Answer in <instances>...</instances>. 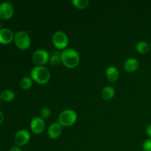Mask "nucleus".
I'll return each instance as SVG.
<instances>
[{"label": "nucleus", "instance_id": "4be33fe9", "mask_svg": "<svg viewBox=\"0 0 151 151\" xmlns=\"http://www.w3.org/2000/svg\"><path fill=\"white\" fill-rule=\"evenodd\" d=\"M146 134L151 139V124L147 125V128H146Z\"/></svg>", "mask_w": 151, "mask_h": 151}, {"label": "nucleus", "instance_id": "6ab92c4d", "mask_svg": "<svg viewBox=\"0 0 151 151\" xmlns=\"http://www.w3.org/2000/svg\"><path fill=\"white\" fill-rule=\"evenodd\" d=\"M72 3L74 7L78 9H85L89 4L88 0H73Z\"/></svg>", "mask_w": 151, "mask_h": 151}, {"label": "nucleus", "instance_id": "423d86ee", "mask_svg": "<svg viewBox=\"0 0 151 151\" xmlns=\"http://www.w3.org/2000/svg\"><path fill=\"white\" fill-rule=\"evenodd\" d=\"M50 55L44 50H38L32 55V61L37 66H44L50 60Z\"/></svg>", "mask_w": 151, "mask_h": 151}, {"label": "nucleus", "instance_id": "a878e982", "mask_svg": "<svg viewBox=\"0 0 151 151\" xmlns=\"http://www.w3.org/2000/svg\"><path fill=\"white\" fill-rule=\"evenodd\" d=\"M1 94H0V100H1Z\"/></svg>", "mask_w": 151, "mask_h": 151}, {"label": "nucleus", "instance_id": "dca6fc26", "mask_svg": "<svg viewBox=\"0 0 151 151\" xmlns=\"http://www.w3.org/2000/svg\"><path fill=\"white\" fill-rule=\"evenodd\" d=\"M1 98L6 102H11L16 98V94L11 90H4L1 93Z\"/></svg>", "mask_w": 151, "mask_h": 151}, {"label": "nucleus", "instance_id": "4468645a", "mask_svg": "<svg viewBox=\"0 0 151 151\" xmlns=\"http://www.w3.org/2000/svg\"><path fill=\"white\" fill-rule=\"evenodd\" d=\"M115 95V90L112 86H108L104 87L101 91V97L104 100H109Z\"/></svg>", "mask_w": 151, "mask_h": 151}, {"label": "nucleus", "instance_id": "a211bd4d", "mask_svg": "<svg viewBox=\"0 0 151 151\" xmlns=\"http://www.w3.org/2000/svg\"><path fill=\"white\" fill-rule=\"evenodd\" d=\"M32 86V80L29 77H24L21 80L20 86L24 90H29Z\"/></svg>", "mask_w": 151, "mask_h": 151}, {"label": "nucleus", "instance_id": "b1692460", "mask_svg": "<svg viewBox=\"0 0 151 151\" xmlns=\"http://www.w3.org/2000/svg\"><path fill=\"white\" fill-rule=\"evenodd\" d=\"M3 121H4V114H3L2 112L0 111V125L2 124Z\"/></svg>", "mask_w": 151, "mask_h": 151}, {"label": "nucleus", "instance_id": "0eeeda50", "mask_svg": "<svg viewBox=\"0 0 151 151\" xmlns=\"http://www.w3.org/2000/svg\"><path fill=\"white\" fill-rule=\"evenodd\" d=\"M14 13V7L10 1H4L0 4V17L4 20L11 19Z\"/></svg>", "mask_w": 151, "mask_h": 151}, {"label": "nucleus", "instance_id": "f03ea898", "mask_svg": "<svg viewBox=\"0 0 151 151\" xmlns=\"http://www.w3.org/2000/svg\"><path fill=\"white\" fill-rule=\"evenodd\" d=\"M30 77L38 84L44 85L50 81V72L45 66H35L31 70Z\"/></svg>", "mask_w": 151, "mask_h": 151}, {"label": "nucleus", "instance_id": "f257e3e1", "mask_svg": "<svg viewBox=\"0 0 151 151\" xmlns=\"http://www.w3.org/2000/svg\"><path fill=\"white\" fill-rule=\"evenodd\" d=\"M61 63L69 69H73L78 66L80 63V55L74 49H65L60 52Z\"/></svg>", "mask_w": 151, "mask_h": 151}, {"label": "nucleus", "instance_id": "6e6552de", "mask_svg": "<svg viewBox=\"0 0 151 151\" xmlns=\"http://www.w3.org/2000/svg\"><path fill=\"white\" fill-rule=\"evenodd\" d=\"M30 128L32 133L35 134H41L45 129V122L44 119L40 116H35L32 118L30 122Z\"/></svg>", "mask_w": 151, "mask_h": 151}, {"label": "nucleus", "instance_id": "39448f33", "mask_svg": "<svg viewBox=\"0 0 151 151\" xmlns=\"http://www.w3.org/2000/svg\"><path fill=\"white\" fill-rule=\"evenodd\" d=\"M52 44L58 50H63L69 45V38L67 35L63 31H56L52 38Z\"/></svg>", "mask_w": 151, "mask_h": 151}, {"label": "nucleus", "instance_id": "393cba45", "mask_svg": "<svg viewBox=\"0 0 151 151\" xmlns=\"http://www.w3.org/2000/svg\"><path fill=\"white\" fill-rule=\"evenodd\" d=\"M1 29V22H0V29Z\"/></svg>", "mask_w": 151, "mask_h": 151}, {"label": "nucleus", "instance_id": "7ed1b4c3", "mask_svg": "<svg viewBox=\"0 0 151 151\" xmlns=\"http://www.w3.org/2000/svg\"><path fill=\"white\" fill-rule=\"evenodd\" d=\"M78 119V114L72 109L63 111L58 116V123L62 127H69L73 125Z\"/></svg>", "mask_w": 151, "mask_h": 151}, {"label": "nucleus", "instance_id": "ddd939ff", "mask_svg": "<svg viewBox=\"0 0 151 151\" xmlns=\"http://www.w3.org/2000/svg\"><path fill=\"white\" fill-rule=\"evenodd\" d=\"M119 70H118L117 68L114 66L108 67V69L106 71V78L111 83L116 82L119 78Z\"/></svg>", "mask_w": 151, "mask_h": 151}, {"label": "nucleus", "instance_id": "9d476101", "mask_svg": "<svg viewBox=\"0 0 151 151\" xmlns=\"http://www.w3.org/2000/svg\"><path fill=\"white\" fill-rule=\"evenodd\" d=\"M14 34L8 28H1L0 29V44H8L14 40Z\"/></svg>", "mask_w": 151, "mask_h": 151}, {"label": "nucleus", "instance_id": "9b49d317", "mask_svg": "<svg viewBox=\"0 0 151 151\" xmlns=\"http://www.w3.org/2000/svg\"><path fill=\"white\" fill-rule=\"evenodd\" d=\"M62 132V126L58 122L51 124L47 129V134L50 138L52 139H58L60 136Z\"/></svg>", "mask_w": 151, "mask_h": 151}, {"label": "nucleus", "instance_id": "20e7f679", "mask_svg": "<svg viewBox=\"0 0 151 151\" xmlns=\"http://www.w3.org/2000/svg\"><path fill=\"white\" fill-rule=\"evenodd\" d=\"M14 42L19 50H25L30 47L31 39L26 32L19 31L14 35Z\"/></svg>", "mask_w": 151, "mask_h": 151}, {"label": "nucleus", "instance_id": "1a4fd4ad", "mask_svg": "<svg viewBox=\"0 0 151 151\" xmlns=\"http://www.w3.org/2000/svg\"><path fill=\"white\" fill-rule=\"evenodd\" d=\"M14 140L18 146L26 145L30 140V134L25 129L19 130L15 135Z\"/></svg>", "mask_w": 151, "mask_h": 151}, {"label": "nucleus", "instance_id": "412c9836", "mask_svg": "<svg viewBox=\"0 0 151 151\" xmlns=\"http://www.w3.org/2000/svg\"><path fill=\"white\" fill-rule=\"evenodd\" d=\"M142 150L144 151H151V139H146L142 144Z\"/></svg>", "mask_w": 151, "mask_h": 151}, {"label": "nucleus", "instance_id": "f8f14e48", "mask_svg": "<svg viewBox=\"0 0 151 151\" xmlns=\"http://www.w3.org/2000/svg\"><path fill=\"white\" fill-rule=\"evenodd\" d=\"M123 67L127 72H134L139 67V61L137 58H130L125 60Z\"/></svg>", "mask_w": 151, "mask_h": 151}, {"label": "nucleus", "instance_id": "5701e85b", "mask_svg": "<svg viewBox=\"0 0 151 151\" xmlns=\"http://www.w3.org/2000/svg\"><path fill=\"white\" fill-rule=\"evenodd\" d=\"M9 151H22V149H21L19 147H18V146H14V147H10Z\"/></svg>", "mask_w": 151, "mask_h": 151}, {"label": "nucleus", "instance_id": "aec40b11", "mask_svg": "<svg viewBox=\"0 0 151 151\" xmlns=\"http://www.w3.org/2000/svg\"><path fill=\"white\" fill-rule=\"evenodd\" d=\"M50 114H51V111L47 107L43 108L40 111V117L42 118L43 119H48L50 117Z\"/></svg>", "mask_w": 151, "mask_h": 151}, {"label": "nucleus", "instance_id": "2eb2a0df", "mask_svg": "<svg viewBox=\"0 0 151 151\" xmlns=\"http://www.w3.org/2000/svg\"><path fill=\"white\" fill-rule=\"evenodd\" d=\"M151 47L147 42L144 41H140L136 44V50L139 54L146 55L150 52Z\"/></svg>", "mask_w": 151, "mask_h": 151}, {"label": "nucleus", "instance_id": "f3484780", "mask_svg": "<svg viewBox=\"0 0 151 151\" xmlns=\"http://www.w3.org/2000/svg\"><path fill=\"white\" fill-rule=\"evenodd\" d=\"M50 63L52 66H58L61 63V57H60V52L58 51H55L51 56L50 57Z\"/></svg>", "mask_w": 151, "mask_h": 151}]
</instances>
